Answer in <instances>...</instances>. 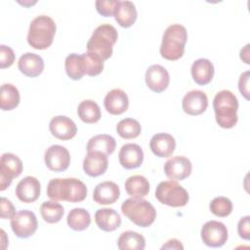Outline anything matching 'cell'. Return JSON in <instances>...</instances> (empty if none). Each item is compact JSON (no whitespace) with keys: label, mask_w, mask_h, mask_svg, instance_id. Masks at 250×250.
<instances>
[{"label":"cell","mask_w":250,"mask_h":250,"mask_svg":"<svg viewBox=\"0 0 250 250\" xmlns=\"http://www.w3.org/2000/svg\"><path fill=\"white\" fill-rule=\"evenodd\" d=\"M49 129L54 137L62 141L72 139L77 133V127L73 120L64 115L53 117L49 123Z\"/></svg>","instance_id":"cell-15"},{"label":"cell","mask_w":250,"mask_h":250,"mask_svg":"<svg viewBox=\"0 0 250 250\" xmlns=\"http://www.w3.org/2000/svg\"><path fill=\"white\" fill-rule=\"evenodd\" d=\"M213 107L218 125L225 129H230L237 122L238 101L229 90L218 92L213 100Z\"/></svg>","instance_id":"cell-2"},{"label":"cell","mask_w":250,"mask_h":250,"mask_svg":"<svg viewBox=\"0 0 250 250\" xmlns=\"http://www.w3.org/2000/svg\"><path fill=\"white\" fill-rule=\"evenodd\" d=\"M21 96L18 88L10 83H5L1 86L0 92V107L2 110H12L20 104Z\"/></svg>","instance_id":"cell-28"},{"label":"cell","mask_w":250,"mask_h":250,"mask_svg":"<svg viewBox=\"0 0 250 250\" xmlns=\"http://www.w3.org/2000/svg\"><path fill=\"white\" fill-rule=\"evenodd\" d=\"M66 223L68 227L73 230H84L91 224L90 213L83 208H74L68 213Z\"/></svg>","instance_id":"cell-31"},{"label":"cell","mask_w":250,"mask_h":250,"mask_svg":"<svg viewBox=\"0 0 250 250\" xmlns=\"http://www.w3.org/2000/svg\"><path fill=\"white\" fill-rule=\"evenodd\" d=\"M118 0H97L96 9L98 13L104 17L114 16Z\"/></svg>","instance_id":"cell-37"},{"label":"cell","mask_w":250,"mask_h":250,"mask_svg":"<svg viewBox=\"0 0 250 250\" xmlns=\"http://www.w3.org/2000/svg\"><path fill=\"white\" fill-rule=\"evenodd\" d=\"M249 70L243 72L238 80V89L246 100H249Z\"/></svg>","instance_id":"cell-41"},{"label":"cell","mask_w":250,"mask_h":250,"mask_svg":"<svg viewBox=\"0 0 250 250\" xmlns=\"http://www.w3.org/2000/svg\"><path fill=\"white\" fill-rule=\"evenodd\" d=\"M77 113L79 118L87 124H93L98 122L101 117V109L98 104L92 100L82 101L77 107Z\"/></svg>","instance_id":"cell-29"},{"label":"cell","mask_w":250,"mask_h":250,"mask_svg":"<svg viewBox=\"0 0 250 250\" xmlns=\"http://www.w3.org/2000/svg\"><path fill=\"white\" fill-rule=\"evenodd\" d=\"M38 227L35 214L29 210H20L11 218L13 232L20 238H27L34 234Z\"/></svg>","instance_id":"cell-8"},{"label":"cell","mask_w":250,"mask_h":250,"mask_svg":"<svg viewBox=\"0 0 250 250\" xmlns=\"http://www.w3.org/2000/svg\"><path fill=\"white\" fill-rule=\"evenodd\" d=\"M118 158L121 166L125 169H135L144 161V151L137 144H125L121 146Z\"/></svg>","instance_id":"cell-16"},{"label":"cell","mask_w":250,"mask_h":250,"mask_svg":"<svg viewBox=\"0 0 250 250\" xmlns=\"http://www.w3.org/2000/svg\"><path fill=\"white\" fill-rule=\"evenodd\" d=\"M192 170L191 162L185 156H173L164 164L165 175L175 181H183L188 178Z\"/></svg>","instance_id":"cell-12"},{"label":"cell","mask_w":250,"mask_h":250,"mask_svg":"<svg viewBox=\"0 0 250 250\" xmlns=\"http://www.w3.org/2000/svg\"><path fill=\"white\" fill-rule=\"evenodd\" d=\"M104 105L110 114L119 115L128 109L129 99L123 90L112 89L105 95Z\"/></svg>","instance_id":"cell-19"},{"label":"cell","mask_w":250,"mask_h":250,"mask_svg":"<svg viewBox=\"0 0 250 250\" xmlns=\"http://www.w3.org/2000/svg\"><path fill=\"white\" fill-rule=\"evenodd\" d=\"M15 61V53L13 49L9 46L0 45V67L6 68L13 64Z\"/></svg>","instance_id":"cell-38"},{"label":"cell","mask_w":250,"mask_h":250,"mask_svg":"<svg viewBox=\"0 0 250 250\" xmlns=\"http://www.w3.org/2000/svg\"><path fill=\"white\" fill-rule=\"evenodd\" d=\"M116 131L118 135L126 140L137 138L142 131L141 124L134 118H124L117 123Z\"/></svg>","instance_id":"cell-34"},{"label":"cell","mask_w":250,"mask_h":250,"mask_svg":"<svg viewBox=\"0 0 250 250\" xmlns=\"http://www.w3.org/2000/svg\"><path fill=\"white\" fill-rule=\"evenodd\" d=\"M116 147V142L113 137L107 134H100L92 137L87 144V151H101L110 155Z\"/></svg>","instance_id":"cell-27"},{"label":"cell","mask_w":250,"mask_h":250,"mask_svg":"<svg viewBox=\"0 0 250 250\" xmlns=\"http://www.w3.org/2000/svg\"><path fill=\"white\" fill-rule=\"evenodd\" d=\"M161 249H184V246L182 245L180 240H178L176 238H172V239H169L161 247Z\"/></svg>","instance_id":"cell-42"},{"label":"cell","mask_w":250,"mask_h":250,"mask_svg":"<svg viewBox=\"0 0 250 250\" xmlns=\"http://www.w3.org/2000/svg\"><path fill=\"white\" fill-rule=\"evenodd\" d=\"M210 211L217 217H227L232 211L231 201L225 196H218L212 199L209 205Z\"/></svg>","instance_id":"cell-36"},{"label":"cell","mask_w":250,"mask_h":250,"mask_svg":"<svg viewBox=\"0 0 250 250\" xmlns=\"http://www.w3.org/2000/svg\"><path fill=\"white\" fill-rule=\"evenodd\" d=\"M117 246L120 250H143L146 247V239L136 231L127 230L120 234Z\"/></svg>","instance_id":"cell-30"},{"label":"cell","mask_w":250,"mask_h":250,"mask_svg":"<svg viewBox=\"0 0 250 250\" xmlns=\"http://www.w3.org/2000/svg\"><path fill=\"white\" fill-rule=\"evenodd\" d=\"M120 195L119 187L110 181L100 183L96 186L93 192V199L100 205L114 203Z\"/></svg>","instance_id":"cell-21"},{"label":"cell","mask_w":250,"mask_h":250,"mask_svg":"<svg viewBox=\"0 0 250 250\" xmlns=\"http://www.w3.org/2000/svg\"><path fill=\"white\" fill-rule=\"evenodd\" d=\"M41 186L39 181L32 176H27L21 180L16 188L17 197L24 203H31L38 199Z\"/></svg>","instance_id":"cell-17"},{"label":"cell","mask_w":250,"mask_h":250,"mask_svg":"<svg viewBox=\"0 0 250 250\" xmlns=\"http://www.w3.org/2000/svg\"><path fill=\"white\" fill-rule=\"evenodd\" d=\"M107 155L101 151H88L83 160V170L90 177H99L106 171Z\"/></svg>","instance_id":"cell-18"},{"label":"cell","mask_w":250,"mask_h":250,"mask_svg":"<svg viewBox=\"0 0 250 250\" xmlns=\"http://www.w3.org/2000/svg\"><path fill=\"white\" fill-rule=\"evenodd\" d=\"M47 195L54 201L81 202L87 196V187L75 178L52 179L47 186Z\"/></svg>","instance_id":"cell-1"},{"label":"cell","mask_w":250,"mask_h":250,"mask_svg":"<svg viewBox=\"0 0 250 250\" xmlns=\"http://www.w3.org/2000/svg\"><path fill=\"white\" fill-rule=\"evenodd\" d=\"M208 106V98L203 91L192 90L188 92L182 101L183 110L188 115H199Z\"/></svg>","instance_id":"cell-14"},{"label":"cell","mask_w":250,"mask_h":250,"mask_svg":"<svg viewBox=\"0 0 250 250\" xmlns=\"http://www.w3.org/2000/svg\"><path fill=\"white\" fill-rule=\"evenodd\" d=\"M188 40V31L182 24L169 25L162 36L160 55L168 61H177L183 57Z\"/></svg>","instance_id":"cell-4"},{"label":"cell","mask_w":250,"mask_h":250,"mask_svg":"<svg viewBox=\"0 0 250 250\" xmlns=\"http://www.w3.org/2000/svg\"><path fill=\"white\" fill-rule=\"evenodd\" d=\"M0 208H1V215L0 216H1L2 219H11L16 214L15 206L6 197H1Z\"/></svg>","instance_id":"cell-40"},{"label":"cell","mask_w":250,"mask_h":250,"mask_svg":"<svg viewBox=\"0 0 250 250\" xmlns=\"http://www.w3.org/2000/svg\"><path fill=\"white\" fill-rule=\"evenodd\" d=\"M56 29L57 26L52 18L45 15L38 16L29 24L27 42L36 50H45L52 45Z\"/></svg>","instance_id":"cell-3"},{"label":"cell","mask_w":250,"mask_h":250,"mask_svg":"<svg viewBox=\"0 0 250 250\" xmlns=\"http://www.w3.org/2000/svg\"><path fill=\"white\" fill-rule=\"evenodd\" d=\"M155 197L160 203L170 207H183L189 199L188 191L175 180L159 183L155 189Z\"/></svg>","instance_id":"cell-7"},{"label":"cell","mask_w":250,"mask_h":250,"mask_svg":"<svg viewBox=\"0 0 250 250\" xmlns=\"http://www.w3.org/2000/svg\"><path fill=\"white\" fill-rule=\"evenodd\" d=\"M201 239L203 243L209 247H222L228 240V229L222 222L208 221L201 229Z\"/></svg>","instance_id":"cell-10"},{"label":"cell","mask_w":250,"mask_h":250,"mask_svg":"<svg viewBox=\"0 0 250 250\" xmlns=\"http://www.w3.org/2000/svg\"><path fill=\"white\" fill-rule=\"evenodd\" d=\"M149 147L152 153L158 157H169L176 148L174 137L167 133H157L149 141Z\"/></svg>","instance_id":"cell-20"},{"label":"cell","mask_w":250,"mask_h":250,"mask_svg":"<svg viewBox=\"0 0 250 250\" xmlns=\"http://www.w3.org/2000/svg\"><path fill=\"white\" fill-rule=\"evenodd\" d=\"M64 68L67 76L72 80H80L85 74L82 69L81 55L69 54L64 61Z\"/></svg>","instance_id":"cell-35"},{"label":"cell","mask_w":250,"mask_h":250,"mask_svg":"<svg viewBox=\"0 0 250 250\" xmlns=\"http://www.w3.org/2000/svg\"><path fill=\"white\" fill-rule=\"evenodd\" d=\"M118 38L116 28L108 23L99 25L87 43V52L94 53L104 62L112 55L113 45Z\"/></svg>","instance_id":"cell-5"},{"label":"cell","mask_w":250,"mask_h":250,"mask_svg":"<svg viewBox=\"0 0 250 250\" xmlns=\"http://www.w3.org/2000/svg\"><path fill=\"white\" fill-rule=\"evenodd\" d=\"M95 222L102 230L113 231L120 227L121 217L112 208H102L96 211Z\"/></svg>","instance_id":"cell-23"},{"label":"cell","mask_w":250,"mask_h":250,"mask_svg":"<svg viewBox=\"0 0 250 250\" xmlns=\"http://www.w3.org/2000/svg\"><path fill=\"white\" fill-rule=\"evenodd\" d=\"M249 44H247L243 49H241L240 51V59L246 63L249 64Z\"/></svg>","instance_id":"cell-43"},{"label":"cell","mask_w":250,"mask_h":250,"mask_svg":"<svg viewBox=\"0 0 250 250\" xmlns=\"http://www.w3.org/2000/svg\"><path fill=\"white\" fill-rule=\"evenodd\" d=\"M81 62L84 74L89 76H97L104 69V61L94 53L86 52L81 54Z\"/></svg>","instance_id":"cell-32"},{"label":"cell","mask_w":250,"mask_h":250,"mask_svg":"<svg viewBox=\"0 0 250 250\" xmlns=\"http://www.w3.org/2000/svg\"><path fill=\"white\" fill-rule=\"evenodd\" d=\"M46 166L54 172H63L70 164V154L67 148L60 145L49 146L44 154Z\"/></svg>","instance_id":"cell-11"},{"label":"cell","mask_w":250,"mask_h":250,"mask_svg":"<svg viewBox=\"0 0 250 250\" xmlns=\"http://www.w3.org/2000/svg\"><path fill=\"white\" fill-rule=\"evenodd\" d=\"M40 213L43 220L49 224H55L62 220L64 209L57 201H45L40 206Z\"/></svg>","instance_id":"cell-33"},{"label":"cell","mask_w":250,"mask_h":250,"mask_svg":"<svg viewBox=\"0 0 250 250\" xmlns=\"http://www.w3.org/2000/svg\"><path fill=\"white\" fill-rule=\"evenodd\" d=\"M191 76L198 85H207L214 76V65L208 59H198L191 65Z\"/></svg>","instance_id":"cell-24"},{"label":"cell","mask_w":250,"mask_h":250,"mask_svg":"<svg viewBox=\"0 0 250 250\" xmlns=\"http://www.w3.org/2000/svg\"><path fill=\"white\" fill-rule=\"evenodd\" d=\"M146 86L155 93H161L167 89L170 76L167 69L160 64H152L146 71Z\"/></svg>","instance_id":"cell-13"},{"label":"cell","mask_w":250,"mask_h":250,"mask_svg":"<svg viewBox=\"0 0 250 250\" xmlns=\"http://www.w3.org/2000/svg\"><path fill=\"white\" fill-rule=\"evenodd\" d=\"M237 232L239 236L245 240L250 239V217H242L237 224Z\"/></svg>","instance_id":"cell-39"},{"label":"cell","mask_w":250,"mask_h":250,"mask_svg":"<svg viewBox=\"0 0 250 250\" xmlns=\"http://www.w3.org/2000/svg\"><path fill=\"white\" fill-rule=\"evenodd\" d=\"M121 211L135 225L147 228L153 224L156 218V210L153 205L143 198H128L122 202Z\"/></svg>","instance_id":"cell-6"},{"label":"cell","mask_w":250,"mask_h":250,"mask_svg":"<svg viewBox=\"0 0 250 250\" xmlns=\"http://www.w3.org/2000/svg\"><path fill=\"white\" fill-rule=\"evenodd\" d=\"M125 190L133 198H143L148 194L149 183L146 177L134 175L125 181Z\"/></svg>","instance_id":"cell-26"},{"label":"cell","mask_w":250,"mask_h":250,"mask_svg":"<svg viewBox=\"0 0 250 250\" xmlns=\"http://www.w3.org/2000/svg\"><path fill=\"white\" fill-rule=\"evenodd\" d=\"M22 172L21 160L13 153H3L0 160V190H5L14 178L19 177Z\"/></svg>","instance_id":"cell-9"},{"label":"cell","mask_w":250,"mask_h":250,"mask_svg":"<svg viewBox=\"0 0 250 250\" xmlns=\"http://www.w3.org/2000/svg\"><path fill=\"white\" fill-rule=\"evenodd\" d=\"M137 17L138 13L133 2L118 0L114 12V19L120 26L125 28L132 26L135 23Z\"/></svg>","instance_id":"cell-25"},{"label":"cell","mask_w":250,"mask_h":250,"mask_svg":"<svg viewBox=\"0 0 250 250\" xmlns=\"http://www.w3.org/2000/svg\"><path fill=\"white\" fill-rule=\"evenodd\" d=\"M43 59L34 53H25L21 56L18 62L20 71L27 77L39 76L44 70Z\"/></svg>","instance_id":"cell-22"}]
</instances>
